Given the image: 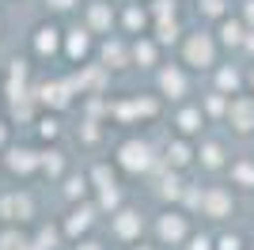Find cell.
<instances>
[{
  "mask_svg": "<svg viewBox=\"0 0 254 250\" xmlns=\"http://www.w3.org/2000/svg\"><path fill=\"white\" fill-rule=\"evenodd\" d=\"M110 163L129 178H148L159 163V144H152L148 136H140V133H126L110 152Z\"/></svg>",
  "mask_w": 254,
  "mask_h": 250,
  "instance_id": "1",
  "label": "cell"
},
{
  "mask_svg": "<svg viewBox=\"0 0 254 250\" xmlns=\"http://www.w3.org/2000/svg\"><path fill=\"white\" fill-rule=\"evenodd\" d=\"M163 99L156 91H133V95H118L110 99V110H106V125H152L163 118Z\"/></svg>",
  "mask_w": 254,
  "mask_h": 250,
  "instance_id": "2",
  "label": "cell"
},
{
  "mask_svg": "<svg viewBox=\"0 0 254 250\" xmlns=\"http://www.w3.org/2000/svg\"><path fill=\"white\" fill-rule=\"evenodd\" d=\"M175 50H179V64L190 68L193 76L197 72H212V68L220 64V53H224L220 46H216V34L201 31V27H197V31H186Z\"/></svg>",
  "mask_w": 254,
  "mask_h": 250,
  "instance_id": "3",
  "label": "cell"
},
{
  "mask_svg": "<svg viewBox=\"0 0 254 250\" xmlns=\"http://www.w3.org/2000/svg\"><path fill=\"white\" fill-rule=\"evenodd\" d=\"M190 231H193V216L182 212L179 205H163L156 216H152V243H156V247H175L179 250L182 243L190 239Z\"/></svg>",
  "mask_w": 254,
  "mask_h": 250,
  "instance_id": "4",
  "label": "cell"
},
{
  "mask_svg": "<svg viewBox=\"0 0 254 250\" xmlns=\"http://www.w3.org/2000/svg\"><path fill=\"white\" fill-rule=\"evenodd\" d=\"M42 220V208L27 186H11L0 189V224H11V228H31Z\"/></svg>",
  "mask_w": 254,
  "mask_h": 250,
  "instance_id": "5",
  "label": "cell"
},
{
  "mask_svg": "<svg viewBox=\"0 0 254 250\" xmlns=\"http://www.w3.org/2000/svg\"><path fill=\"white\" fill-rule=\"evenodd\" d=\"M38 163H42V148L34 140H11L4 152H0V171L15 182H31L38 178Z\"/></svg>",
  "mask_w": 254,
  "mask_h": 250,
  "instance_id": "6",
  "label": "cell"
},
{
  "mask_svg": "<svg viewBox=\"0 0 254 250\" xmlns=\"http://www.w3.org/2000/svg\"><path fill=\"white\" fill-rule=\"evenodd\" d=\"M61 38H64V27L61 19H50L46 15L42 23L31 27V38H27V57L38 64H50V61H61Z\"/></svg>",
  "mask_w": 254,
  "mask_h": 250,
  "instance_id": "7",
  "label": "cell"
},
{
  "mask_svg": "<svg viewBox=\"0 0 254 250\" xmlns=\"http://www.w3.org/2000/svg\"><path fill=\"white\" fill-rule=\"evenodd\" d=\"M34 99H38V106L50 110V114H64V110H72V106L80 103L76 83H72V76H68V72L38 80V83H34Z\"/></svg>",
  "mask_w": 254,
  "mask_h": 250,
  "instance_id": "8",
  "label": "cell"
},
{
  "mask_svg": "<svg viewBox=\"0 0 254 250\" xmlns=\"http://www.w3.org/2000/svg\"><path fill=\"white\" fill-rule=\"evenodd\" d=\"M106 231H110V239L118 243V247H133V243L144 239V231H148V220H144V212H140L137 205H122L114 208L110 216H106Z\"/></svg>",
  "mask_w": 254,
  "mask_h": 250,
  "instance_id": "9",
  "label": "cell"
},
{
  "mask_svg": "<svg viewBox=\"0 0 254 250\" xmlns=\"http://www.w3.org/2000/svg\"><path fill=\"white\" fill-rule=\"evenodd\" d=\"M99 220H103V212L95 208V201H76V205H64V216L57 220L61 224V235L64 243H76V239H87V235H95Z\"/></svg>",
  "mask_w": 254,
  "mask_h": 250,
  "instance_id": "10",
  "label": "cell"
},
{
  "mask_svg": "<svg viewBox=\"0 0 254 250\" xmlns=\"http://www.w3.org/2000/svg\"><path fill=\"white\" fill-rule=\"evenodd\" d=\"M152 76H156V95L163 99V103H171V106L186 103V99L193 95V72H190V68H182L179 61H175V64H159Z\"/></svg>",
  "mask_w": 254,
  "mask_h": 250,
  "instance_id": "11",
  "label": "cell"
},
{
  "mask_svg": "<svg viewBox=\"0 0 254 250\" xmlns=\"http://www.w3.org/2000/svg\"><path fill=\"white\" fill-rule=\"evenodd\" d=\"M95 46H99V38L87 31L80 19H76V23H68V27H64V38H61V61L68 64V68H80V64L95 61Z\"/></svg>",
  "mask_w": 254,
  "mask_h": 250,
  "instance_id": "12",
  "label": "cell"
},
{
  "mask_svg": "<svg viewBox=\"0 0 254 250\" xmlns=\"http://www.w3.org/2000/svg\"><path fill=\"white\" fill-rule=\"evenodd\" d=\"M34 61L31 57H11L8 64H4V80H0V95L4 99H27V95H34Z\"/></svg>",
  "mask_w": 254,
  "mask_h": 250,
  "instance_id": "13",
  "label": "cell"
},
{
  "mask_svg": "<svg viewBox=\"0 0 254 250\" xmlns=\"http://www.w3.org/2000/svg\"><path fill=\"white\" fill-rule=\"evenodd\" d=\"M171 133L175 136H186V140H201L205 133H209V122H205L201 106H197V99H186V103H175L171 106Z\"/></svg>",
  "mask_w": 254,
  "mask_h": 250,
  "instance_id": "14",
  "label": "cell"
},
{
  "mask_svg": "<svg viewBox=\"0 0 254 250\" xmlns=\"http://www.w3.org/2000/svg\"><path fill=\"white\" fill-rule=\"evenodd\" d=\"M197 216L224 224L235 216V193L232 186H201V201H197Z\"/></svg>",
  "mask_w": 254,
  "mask_h": 250,
  "instance_id": "15",
  "label": "cell"
},
{
  "mask_svg": "<svg viewBox=\"0 0 254 250\" xmlns=\"http://www.w3.org/2000/svg\"><path fill=\"white\" fill-rule=\"evenodd\" d=\"M95 64H103L110 76L126 72V68H133V61H129V38L126 34H106V38H99L95 46Z\"/></svg>",
  "mask_w": 254,
  "mask_h": 250,
  "instance_id": "16",
  "label": "cell"
},
{
  "mask_svg": "<svg viewBox=\"0 0 254 250\" xmlns=\"http://www.w3.org/2000/svg\"><path fill=\"white\" fill-rule=\"evenodd\" d=\"M80 23H84L95 38H106V34L118 31V8L110 4V0H84V8H80Z\"/></svg>",
  "mask_w": 254,
  "mask_h": 250,
  "instance_id": "17",
  "label": "cell"
},
{
  "mask_svg": "<svg viewBox=\"0 0 254 250\" xmlns=\"http://www.w3.org/2000/svg\"><path fill=\"white\" fill-rule=\"evenodd\" d=\"M159 159H163V167L186 175V171L197 167V140H186V136H175V133H171L167 140H163V148H159Z\"/></svg>",
  "mask_w": 254,
  "mask_h": 250,
  "instance_id": "18",
  "label": "cell"
},
{
  "mask_svg": "<svg viewBox=\"0 0 254 250\" xmlns=\"http://www.w3.org/2000/svg\"><path fill=\"white\" fill-rule=\"evenodd\" d=\"M228 159H232V148H228L224 136L205 133L201 140H197V171H205V175H220L224 167H228Z\"/></svg>",
  "mask_w": 254,
  "mask_h": 250,
  "instance_id": "19",
  "label": "cell"
},
{
  "mask_svg": "<svg viewBox=\"0 0 254 250\" xmlns=\"http://www.w3.org/2000/svg\"><path fill=\"white\" fill-rule=\"evenodd\" d=\"M224 129L232 136H254V99L251 95H232L228 99V114H224Z\"/></svg>",
  "mask_w": 254,
  "mask_h": 250,
  "instance_id": "20",
  "label": "cell"
},
{
  "mask_svg": "<svg viewBox=\"0 0 254 250\" xmlns=\"http://www.w3.org/2000/svg\"><path fill=\"white\" fill-rule=\"evenodd\" d=\"M152 31V11H148V0H129L118 8V34L126 38H140V34Z\"/></svg>",
  "mask_w": 254,
  "mask_h": 250,
  "instance_id": "21",
  "label": "cell"
},
{
  "mask_svg": "<svg viewBox=\"0 0 254 250\" xmlns=\"http://www.w3.org/2000/svg\"><path fill=\"white\" fill-rule=\"evenodd\" d=\"M129 61L140 72H156L163 64V50H159V42L152 34H140V38H129Z\"/></svg>",
  "mask_w": 254,
  "mask_h": 250,
  "instance_id": "22",
  "label": "cell"
},
{
  "mask_svg": "<svg viewBox=\"0 0 254 250\" xmlns=\"http://www.w3.org/2000/svg\"><path fill=\"white\" fill-rule=\"evenodd\" d=\"M212 91H220V95H228V99H232V95H243L247 91V68L243 64H216V68H212Z\"/></svg>",
  "mask_w": 254,
  "mask_h": 250,
  "instance_id": "23",
  "label": "cell"
},
{
  "mask_svg": "<svg viewBox=\"0 0 254 250\" xmlns=\"http://www.w3.org/2000/svg\"><path fill=\"white\" fill-rule=\"evenodd\" d=\"M224 175H228V186L232 193H254V156H232L228 167H224Z\"/></svg>",
  "mask_w": 254,
  "mask_h": 250,
  "instance_id": "24",
  "label": "cell"
},
{
  "mask_svg": "<svg viewBox=\"0 0 254 250\" xmlns=\"http://www.w3.org/2000/svg\"><path fill=\"white\" fill-rule=\"evenodd\" d=\"M64 247V235H61V224L57 220H38L27 228V250H61Z\"/></svg>",
  "mask_w": 254,
  "mask_h": 250,
  "instance_id": "25",
  "label": "cell"
},
{
  "mask_svg": "<svg viewBox=\"0 0 254 250\" xmlns=\"http://www.w3.org/2000/svg\"><path fill=\"white\" fill-rule=\"evenodd\" d=\"M68 171H72V156H68L61 144H46V148H42V163H38V178L61 182Z\"/></svg>",
  "mask_w": 254,
  "mask_h": 250,
  "instance_id": "26",
  "label": "cell"
},
{
  "mask_svg": "<svg viewBox=\"0 0 254 250\" xmlns=\"http://www.w3.org/2000/svg\"><path fill=\"white\" fill-rule=\"evenodd\" d=\"M247 31H251V27H247L243 19H239V15H224L220 23H216V46H220V50H228V53H239V46H243V38H247Z\"/></svg>",
  "mask_w": 254,
  "mask_h": 250,
  "instance_id": "27",
  "label": "cell"
},
{
  "mask_svg": "<svg viewBox=\"0 0 254 250\" xmlns=\"http://www.w3.org/2000/svg\"><path fill=\"white\" fill-rule=\"evenodd\" d=\"M31 133H34V144H38V148H46V144H61V136H64L61 114H50V110H42V114L34 118Z\"/></svg>",
  "mask_w": 254,
  "mask_h": 250,
  "instance_id": "28",
  "label": "cell"
},
{
  "mask_svg": "<svg viewBox=\"0 0 254 250\" xmlns=\"http://www.w3.org/2000/svg\"><path fill=\"white\" fill-rule=\"evenodd\" d=\"M57 186H61V201H64V205H76V201H87V197H91L87 171H76V167L61 178V182H57Z\"/></svg>",
  "mask_w": 254,
  "mask_h": 250,
  "instance_id": "29",
  "label": "cell"
},
{
  "mask_svg": "<svg viewBox=\"0 0 254 250\" xmlns=\"http://www.w3.org/2000/svg\"><path fill=\"white\" fill-rule=\"evenodd\" d=\"M122 171H118L110 159H95V163L87 167V182H91V193H103V189H114L122 186Z\"/></svg>",
  "mask_w": 254,
  "mask_h": 250,
  "instance_id": "30",
  "label": "cell"
},
{
  "mask_svg": "<svg viewBox=\"0 0 254 250\" xmlns=\"http://www.w3.org/2000/svg\"><path fill=\"white\" fill-rule=\"evenodd\" d=\"M152 38L159 42V50H167V46H179L186 27H182V15H171V19H152Z\"/></svg>",
  "mask_w": 254,
  "mask_h": 250,
  "instance_id": "31",
  "label": "cell"
},
{
  "mask_svg": "<svg viewBox=\"0 0 254 250\" xmlns=\"http://www.w3.org/2000/svg\"><path fill=\"white\" fill-rule=\"evenodd\" d=\"M38 114H42L38 99H34V95H27V99H8V114H4V118H8L11 125H27V129H31Z\"/></svg>",
  "mask_w": 254,
  "mask_h": 250,
  "instance_id": "32",
  "label": "cell"
},
{
  "mask_svg": "<svg viewBox=\"0 0 254 250\" xmlns=\"http://www.w3.org/2000/svg\"><path fill=\"white\" fill-rule=\"evenodd\" d=\"M197 106H201V114H205V122L209 125H224V114H228V95H220V91H205L201 99H197Z\"/></svg>",
  "mask_w": 254,
  "mask_h": 250,
  "instance_id": "33",
  "label": "cell"
},
{
  "mask_svg": "<svg viewBox=\"0 0 254 250\" xmlns=\"http://www.w3.org/2000/svg\"><path fill=\"white\" fill-rule=\"evenodd\" d=\"M193 11H197V19L220 23L224 15H232V0H193Z\"/></svg>",
  "mask_w": 254,
  "mask_h": 250,
  "instance_id": "34",
  "label": "cell"
},
{
  "mask_svg": "<svg viewBox=\"0 0 254 250\" xmlns=\"http://www.w3.org/2000/svg\"><path fill=\"white\" fill-rule=\"evenodd\" d=\"M42 8L50 19H64V15H80L84 0H42Z\"/></svg>",
  "mask_w": 254,
  "mask_h": 250,
  "instance_id": "35",
  "label": "cell"
},
{
  "mask_svg": "<svg viewBox=\"0 0 254 250\" xmlns=\"http://www.w3.org/2000/svg\"><path fill=\"white\" fill-rule=\"evenodd\" d=\"M0 250H27V228L0 224Z\"/></svg>",
  "mask_w": 254,
  "mask_h": 250,
  "instance_id": "36",
  "label": "cell"
},
{
  "mask_svg": "<svg viewBox=\"0 0 254 250\" xmlns=\"http://www.w3.org/2000/svg\"><path fill=\"white\" fill-rule=\"evenodd\" d=\"M179 250H216V235H212V231H197V228H193L190 239L182 243Z\"/></svg>",
  "mask_w": 254,
  "mask_h": 250,
  "instance_id": "37",
  "label": "cell"
},
{
  "mask_svg": "<svg viewBox=\"0 0 254 250\" xmlns=\"http://www.w3.org/2000/svg\"><path fill=\"white\" fill-rule=\"evenodd\" d=\"M216 250H247L243 231H220L216 235Z\"/></svg>",
  "mask_w": 254,
  "mask_h": 250,
  "instance_id": "38",
  "label": "cell"
},
{
  "mask_svg": "<svg viewBox=\"0 0 254 250\" xmlns=\"http://www.w3.org/2000/svg\"><path fill=\"white\" fill-rule=\"evenodd\" d=\"M11 140H15V125H11L8 118L0 114V152H4V148H8Z\"/></svg>",
  "mask_w": 254,
  "mask_h": 250,
  "instance_id": "39",
  "label": "cell"
},
{
  "mask_svg": "<svg viewBox=\"0 0 254 250\" xmlns=\"http://www.w3.org/2000/svg\"><path fill=\"white\" fill-rule=\"evenodd\" d=\"M72 250H110V247H106L99 235H87V239H76V243H72Z\"/></svg>",
  "mask_w": 254,
  "mask_h": 250,
  "instance_id": "40",
  "label": "cell"
},
{
  "mask_svg": "<svg viewBox=\"0 0 254 250\" xmlns=\"http://www.w3.org/2000/svg\"><path fill=\"white\" fill-rule=\"evenodd\" d=\"M235 15L247 23V27H254V0H239V8H235Z\"/></svg>",
  "mask_w": 254,
  "mask_h": 250,
  "instance_id": "41",
  "label": "cell"
},
{
  "mask_svg": "<svg viewBox=\"0 0 254 250\" xmlns=\"http://www.w3.org/2000/svg\"><path fill=\"white\" fill-rule=\"evenodd\" d=\"M239 53H243L247 61H254V27L247 31V38H243V46H239Z\"/></svg>",
  "mask_w": 254,
  "mask_h": 250,
  "instance_id": "42",
  "label": "cell"
},
{
  "mask_svg": "<svg viewBox=\"0 0 254 250\" xmlns=\"http://www.w3.org/2000/svg\"><path fill=\"white\" fill-rule=\"evenodd\" d=\"M247 95H251V99H254V61L247 64Z\"/></svg>",
  "mask_w": 254,
  "mask_h": 250,
  "instance_id": "43",
  "label": "cell"
},
{
  "mask_svg": "<svg viewBox=\"0 0 254 250\" xmlns=\"http://www.w3.org/2000/svg\"><path fill=\"white\" fill-rule=\"evenodd\" d=\"M126 250H163V247H156V243H148V239H140V243H133V247H126Z\"/></svg>",
  "mask_w": 254,
  "mask_h": 250,
  "instance_id": "44",
  "label": "cell"
},
{
  "mask_svg": "<svg viewBox=\"0 0 254 250\" xmlns=\"http://www.w3.org/2000/svg\"><path fill=\"white\" fill-rule=\"evenodd\" d=\"M0 42H4V11H0Z\"/></svg>",
  "mask_w": 254,
  "mask_h": 250,
  "instance_id": "45",
  "label": "cell"
},
{
  "mask_svg": "<svg viewBox=\"0 0 254 250\" xmlns=\"http://www.w3.org/2000/svg\"><path fill=\"white\" fill-rule=\"evenodd\" d=\"M110 4H114V8H122V4H129V0H110Z\"/></svg>",
  "mask_w": 254,
  "mask_h": 250,
  "instance_id": "46",
  "label": "cell"
},
{
  "mask_svg": "<svg viewBox=\"0 0 254 250\" xmlns=\"http://www.w3.org/2000/svg\"><path fill=\"white\" fill-rule=\"evenodd\" d=\"M247 250H254V247H247Z\"/></svg>",
  "mask_w": 254,
  "mask_h": 250,
  "instance_id": "47",
  "label": "cell"
},
{
  "mask_svg": "<svg viewBox=\"0 0 254 250\" xmlns=\"http://www.w3.org/2000/svg\"><path fill=\"white\" fill-rule=\"evenodd\" d=\"M0 175H4V171H0Z\"/></svg>",
  "mask_w": 254,
  "mask_h": 250,
  "instance_id": "48",
  "label": "cell"
}]
</instances>
